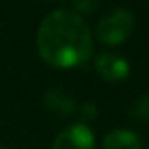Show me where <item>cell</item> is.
Masks as SVG:
<instances>
[{
    "label": "cell",
    "instance_id": "cell-1",
    "mask_svg": "<svg viewBox=\"0 0 149 149\" xmlns=\"http://www.w3.org/2000/svg\"><path fill=\"white\" fill-rule=\"evenodd\" d=\"M40 58L56 68H76L93 54V35L88 23L72 11L49 13L37 30Z\"/></svg>",
    "mask_w": 149,
    "mask_h": 149
},
{
    "label": "cell",
    "instance_id": "cell-2",
    "mask_svg": "<svg viewBox=\"0 0 149 149\" xmlns=\"http://www.w3.org/2000/svg\"><path fill=\"white\" fill-rule=\"evenodd\" d=\"M135 28V16L132 11L118 7L107 13L97 25L95 35L105 46H119L123 44Z\"/></svg>",
    "mask_w": 149,
    "mask_h": 149
},
{
    "label": "cell",
    "instance_id": "cell-3",
    "mask_svg": "<svg viewBox=\"0 0 149 149\" xmlns=\"http://www.w3.org/2000/svg\"><path fill=\"white\" fill-rule=\"evenodd\" d=\"M51 149H95V135L84 123H74L56 135Z\"/></svg>",
    "mask_w": 149,
    "mask_h": 149
},
{
    "label": "cell",
    "instance_id": "cell-4",
    "mask_svg": "<svg viewBox=\"0 0 149 149\" xmlns=\"http://www.w3.org/2000/svg\"><path fill=\"white\" fill-rule=\"evenodd\" d=\"M95 70L107 83H121L130 76V63L116 53H100L95 58Z\"/></svg>",
    "mask_w": 149,
    "mask_h": 149
},
{
    "label": "cell",
    "instance_id": "cell-5",
    "mask_svg": "<svg viewBox=\"0 0 149 149\" xmlns=\"http://www.w3.org/2000/svg\"><path fill=\"white\" fill-rule=\"evenodd\" d=\"M46 109L56 118H68L76 112V100L61 90H49L44 97Z\"/></svg>",
    "mask_w": 149,
    "mask_h": 149
},
{
    "label": "cell",
    "instance_id": "cell-6",
    "mask_svg": "<svg viewBox=\"0 0 149 149\" xmlns=\"http://www.w3.org/2000/svg\"><path fill=\"white\" fill-rule=\"evenodd\" d=\"M102 149H142V139L133 130L116 128L104 137Z\"/></svg>",
    "mask_w": 149,
    "mask_h": 149
},
{
    "label": "cell",
    "instance_id": "cell-7",
    "mask_svg": "<svg viewBox=\"0 0 149 149\" xmlns=\"http://www.w3.org/2000/svg\"><path fill=\"white\" fill-rule=\"evenodd\" d=\"M128 116L135 123H142V125L149 123V91L144 93V95H140V97H137L130 104Z\"/></svg>",
    "mask_w": 149,
    "mask_h": 149
},
{
    "label": "cell",
    "instance_id": "cell-8",
    "mask_svg": "<svg viewBox=\"0 0 149 149\" xmlns=\"http://www.w3.org/2000/svg\"><path fill=\"white\" fill-rule=\"evenodd\" d=\"M72 7L76 9V14H91L97 11L100 0H70Z\"/></svg>",
    "mask_w": 149,
    "mask_h": 149
},
{
    "label": "cell",
    "instance_id": "cell-9",
    "mask_svg": "<svg viewBox=\"0 0 149 149\" xmlns=\"http://www.w3.org/2000/svg\"><path fill=\"white\" fill-rule=\"evenodd\" d=\"M79 114L83 118V121H93L97 116H98V109L93 102H86L79 107Z\"/></svg>",
    "mask_w": 149,
    "mask_h": 149
},
{
    "label": "cell",
    "instance_id": "cell-10",
    "mask_svg": "<svg viewBox=\"0 0 149 149\" xmlns=\"http://www.w3.org/2000/svg\"><path fill=\"white\" fill-rule=\"evenodd\" d=\"M0 149H9V147H6V146H0Z\"/></svg>",
    "mask_w": 149,
    "mask_h": 149
}]
</instances>
